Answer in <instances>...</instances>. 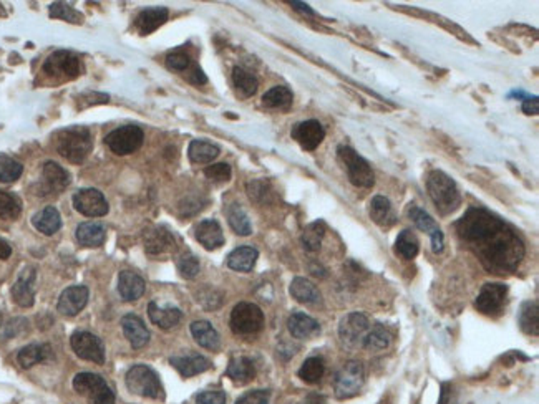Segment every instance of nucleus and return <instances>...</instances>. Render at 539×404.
Wrapping results in <instances>:
<instances>
[{
    "instance_id": "2eb2a0df",
    "label": "nucleus",
    "mask_w": 539,
    "mask_h": 404,
    "mask_svg": "<svg viewBox=\"0 0 539 404\" xmlns=\"http://www.w3.org/2000/svg\"><path fill=\"white\" fill-rule=\"evenodd\" d=\"M70 184V174L66 172L60 164L48 161L42 167V181L39 184L42 194H57V192L64 191Z\"/></svg>"
},
{
    "instance_id": "6ab92c4d",
    "label": "nucleus",
    "mask_w": 539,
    "mask_h": 404,
    "mask_svg": "<svg viewBox=\"0 0 539 404\" xmlns=\"http://www.w3.org/2000/svg\"><path fill=\"white\" fill-rule=\"evenodd\" d=\"M14 302L22 309H28L35 302V270L30 267L24 268L20 277L12 287Z\"/></svg>"
},
{
    "instance_id": "a19ab883",
    "label": "nucleus",
    "mask_w": 539,
    "mask_h": 404,
    "mask_svg": "<svg viewBox=\"0 0 539 404\" xmlns=\"http://www.w3.org/2000/svg\"><path fill=\"white\" fill-rule=\"evenodd\" d=\"M292 100H294V95L287 86H274L262 96V103L267 108L287 109L292 104Z\"/></svg>"
},
{
    "instance_id": "393cba45",
    "label": "nucleus",
    "mask_w": 539,
    "mask_h": 404,
    "mask_svg": "<svg viewBox=\"0 0 539 404\" xmlns=\"http://www.w3.org/2000/svg\"><path fill=\"white\" fill-rule=\"evenodd\" d=\"M170 363L181 373V376L191 378L194 374L204 373L211 368V361L201 355H186V356H173Z\"/></svg>"
},
{
    "instance_id": "3c124183",
    "label": "nucleus",
    "mask_w": 539,
    "mask_h": 404,
    "mask_svg": "<svg viewBox=\"0 0 539 404\" xmlns=\"http://www.w3.org/2000/svg\"><path fill=\"white\" fill-rule=\"evenodd\" d=\"M198 302L201 303L206 310H216L223 305V295L214 288H203L198 293Z\"/></svg>"
},
{
    "instance_id": "473e14b6",
    "label": "nucleus",
    "mask_w": 539,
    "mask_h": 404,
    "mask_svg": "<svg viewBox=\"0 0 539 404\" xmlns=\"http://www.w3.org/2000/svg\"><path fill=\"white\" fill-rule=\"evenodd\" d=\"M259 252L254 247H237L228 257V267L236 272H250L256 265Z\"/></svg>"
},
{
    "instance_id": "79ce46f5",
    "label": "nucleus",
    "mask_w": 539,
    "mask_h": 404,
    "mask_svg": "<svg viewBox=\"0 0 539 404\" xmlns=\"http://www.w3.org/2000/svg\"><path fill=\"white\" fill-rule=\"evenodd\" d=\"M324 235H325V224L322 221H316L312 222V224H309L306 229H304L302 237H300L304 249L309 252L319 250Z\"/></svg>"
},
{
    "instance_id": "ddd939ff",
    "label": "nucleus",
    "mask_w": 539,
    "mask_h": 404,
    "mask_svg": "<svg viewBox=\"0 0 539 404\" xmlns=\"http://www.w3.org/2000/svg\"><path fill=\"white\" fill-rule=\"evenodd\" d=\"M508 295V287L504 284H484L475 300L476 310L483 315H495L503 309Z\"/></svg>"
},
{
    "instance_id": "864d4df0",
    "label": "nucleus",
    "mask_w": 539,
    "mask_h": 404,
    "mask_svg": "<svg viewBox=\"0 0 539 404\" xmlns=\"http://www.w3.org/2000/svg\"><path fill=\"white\" fill-rule=\"evenodd\" d=\"M271 391L269 389H254L242 394L236 404H269Z\"/></svg>"
},
{
    "instance_id": "412c9836",
    "label": "nucleus",
    "mask_w": 539,
    "mask_h": 404,
    "mask_svg": "<svg viewBox=\"0 0 539 404\" xmlns=\"http://www.w3.org/2000/svg\"><path fill=\"white\" fill-rule=\"evenodd\" d=\"M287 328H289L291 335L298 340H311L320 333L319 322L300 311L291 315L287 320Z\"/></svg>"
},
{
    "instance_id": "6e6d98bb",
    "label": "nucleus",
    "mask_w": 539,
    "mask_h": 404,
    "mask_svg": "<svg viewBox=\"0 0 539 404\" xmlns=\"http://www.w3.org/2000/svg\"><path fill=\"white\" fill-rule=\"evenodd\" d=\"M196 404H226L223 391H203L196 396Z\"/></svg>"
},
{
    "instance_id": "09e8293b",
    "label": "nucleus",
    "mask_w": 539,
    "mask_h": 404,
    "mask_svg": "<svg viewBox=\"0 0 539 404\" xmlns=\"http://www.w3.org/2000/svg\"><path fill=\"white\" fill-rule=\"evenodd\" d=\"M50 17L53 19H62L66 20V22H82V15L75 10L73 7H70L68 3L65 2H55L50 6Z\"/></svg>"
},
{
    "instance_id": "20e7f679",
    "label": "nucleus",
    "mask_w": 539,
    "mask_h": 404,
    "mask_svg": "<svg viewBox=\"0 0 539 404\" xmlns=\"http://www.w3.org/2000/svg\"><path fill=\"white\" fill-rule=\"evenodd\" d=\"M127 388L136 396L165 399V389H163L160 376L146 365H135L128 369Z\"/></svg>"
},
{
    "instance_id": "a878e982",
    "label": "nucleus",
    "mask_w": 539,
    "mask_h": 404,
    "mask_svg": "<svg viewBox=\"0 0 539 404\" xmlns=\"http://www.w3.org/2000/svg\"><path fill=\"white\" fill-rule=\"evenodd\" d=\"M145 280L131 270L120 272L118 277V292L123 300L135 302L145 293Z\"/></svg>"
},
{
    "instance_id": "ea45409f",
    "label": "nucleus",
    "mask_w": 539,
    "mask_h": 404,
    "mask_svg": "<svg viewBox=\"0 0 539 404\" xmlns=\"http://www.w3.org/2000/svg\"><path fill=\"white\" fill-rule=\"evenodd\" d=\"M228 222L237 235L246 237V235L253 234V226H250L248 214L242 210L239 204H231L228 208Z\"/></svg>"
},
{
    "instance_id": "aec40b11",
    "label": "nucleus",
    "mask_w": 539,
    "mask_h": 404,
    "mask_svg": "<svg viewBox=\"0 0 539 404\" xmlns=\"http://www.w3.org/2000/svg\"><path fill=\"white\" fill-rule=\"evenodd\" d=\"M196 241H198L204 249L214 250L224 244L223 229H221L219 222L214 219H206V221L199 222L194 229Z\"/></svg>"
},
{
    "instance_id": "e2e57ef3",
    "label": "nucleus",
    "mask_w": 539,
    "mask_h": 404,
    "mask_svg": "<svg viewBox=\"0 0 539 404\" xmlns=\"http://www.w3.org/2000/svg\"><path fill=\"white\" fill-rule=\"evenodd\" d=\"M304 404H314V403H311V401H307V403H304Z\"/></svg>"
},
{
    "instance_id": "bf43d9fd",
    "label": "nucleus",
    "mask_w": 539,
    "mask_h": 404,
    "mask_svg": "<svg viewBox=\"0 0 539 404\" xmlns=\"http://www.w3.org/2000/svg\"><path fill=\"white\" fill-rule=\"evenodd\" d=\"M450 394H451V386L448 383H443L441 385V393H440V401L438 404H448L450 403Z\"/></svg>"
},
{
    "instance_id": "9b49d317",
    "label": "nucleus",
    "mask_w": 539,
    "mask_h": 404,
    "mask_svg": "<svg viewBox=\"0 0 539 404\" xmlns=\"http://www.w3.org/2000/svg\"><path fill=\"white\" fill-rule=\"evenodd\" d=\"M370 330V322L365 315L358 313H349L340 320V325H338V336H340L342 343L349 348H360L365 340L367 333Z\"/></svg>"
},
{
    "instance_id": "f3484780",
    "label": "nucleus",
    "mask_w": 539,
    "mask_h": 404,
    "mask_svg": "<svg viewBox=\"0 0 539 404\" xmlns=\"http://www.w3.org/2000/svg\"><path fill=\"white\" fill-rule=\"evenodd\" d=\"M291 134L304 149L314 151L316 148H319L320 143L324 141L325 129L317 120H307L302 121V123L294 125Z\"/></svg>"
},
{
    "instance_id": "f03ea898",
    "label": "nucleus",
    "mask_w": 539,
    "mask_h": 404,
    "mask_svg": "<svg viewBox=\"0 0 539 404\" xmlns=\"http://www.w3.org/2000/svg\"><path fill=\"white\" fill-rule=\"evenodd\" d=\"M55 148L66 161L75 164L83 163L93 148L90 129L85 126H70L62 129L57 133Z\"/></svg>"
},
{
    "instance_id": "a211bd4d",
    "label": "nucleus",
    "mask_w": 539,
    "mask_h": 404,
    "mask_svg": "<svg viewBox=\"0 0 539 404\" xmlns=\"http://www.w3.org/2000/svg\"><path fill=\"white\" fill-rule=\"evenodd\" d=\"M90 292L89 288L83 287V285H75V287H68L62 292L60 298H58L57 310L62 315L66 317H75L77 313L85 309V305L89 303Z\"/></svg>"
},
{
    "instance_id": "bb28decb",
    "label": "nucleus",
    "mask_w": 539,
    "mask_h": 404,
    "mask_svg": "<svg viewBox=\"0 0 539 404\" xmlns=\"http://www.w3.org/2000/svg\"><path fill=\"white\" fill-rule=\"evenodd\" d=\"M148 315L154 325L163 328V330L176 327L183 317L181 310L176 306H160L156 302H149Z\"/></svg>"
},
{
    "instance_id": "49530a36",
    "label": "nucleus",
    "mask_w": 539,
    "mask_h": 404,
    "mask_svg": "<svg viewBox=\"0 0 539 404\" xmlns=\"http://www.w3.org/2000/svg\"><path fill=\"white\" fill-rule=\"evenodd\" d=\"M22 212V204L14 194L0 191V217L2 219H17Z\"/></svg>"
},
{
    "instance_id": "7ed1b4c3",
    "label": "nucleus",
    "mask_w": 539,
    "mask_h": 404,
    "mask_svg": "<svg viewBox=\"0 0 539 404\" xmlns=\"http://www.w3.org/2000/svg\"><path fill=\"white\" fill-rule=\"evenodd\" d=\"M427 189L433 204L437 205L441 216H448V214L455 212L458 205L462 204V196H459L457 183L443 171L430 172L427 178Z\"/></svg>"
},
{
    "instance_id": "f704fd0d",
    "label": "nucleus",
    "mask_w": 539,
    "mask_h": 404,
    "mask_svg": "<svg viewBox=\"0 0 539 404\" xmlns=\"http://www.w3.org/2000/svg\"><path fill=\"white\" fill-rule=\"evenodd\" d=\"M105 227L98 222H83L77 229V241L85 247H100L105 242Z\"/></svg>"
},
{
    "instance_id": "a18cd8bd",
    "label": "nucleus",
    "mask_w": 539,
    "mask_h": 404,
    "mask_svg": "<svg viewBox=\"0 0 539 404\" xmlns=\"http://www.w3.org/2000/svg\"><path fill=\"white\" fill-rule=\"evenodd\" d=\"M24 166L14 158L7 154H0V181L2 183H14L22 176Z\"/></svg>"
},
{
    "instance_id": "e433bc0d",
    "label": "nucleus",
    "mask_w": 539,
    "mask_h": 404,
    "mask_svg": "<svg viewBox=\"0 0 539 404\" xmlns=\"http://www.w3.org/2000/svg\"><path fill=\"white\" fill-rule=\"evenodd\" d=\"M420 242L412 230H402L395 241V254L405 260H412L419 255Z\"/></svg>"
},
{
    "instance_id": "8fccbe9b",
    "label": "nucleus",
    "mask_w": 539,
    "mask_h": 404,
    "mask_svg": "<svg viewBox=\"0 0 539 404\" xmlns=\"http://www.w3.org/2000/svg\"><path fill=\"white\" fill-rule=\"evenodd\" d=\"M231 166L228 163H217L212 164V166H208L204 169V176L208 179L212 181V183H228L231 179Z\"/></svg>"
},
{
    "instance_id": "7c9ffc66",
    "label": "nucleus",
    "mask_w": 539,
    "mask_h": 404,
    "mask_svg": "<svg viewBox=\"0 0 539 404\" xmlns=\"http://www.w3.org/2000/svg\"><path fill=\"white\" fill-rule=\"evenodd\" d=\"M32 224L39 232L45 235H53L58 232V229L62 227L60 212H58L53 205H47V208L39 210V212L32 217Z\"/></svg>"
},
{
    "instance_id": "6e6552de",
    "label": "nucleus",
    "mask_w": 539,
    "mask_h": 404,
    "mask_svg": "<svg viewBox=\"0 0 539 404\" xmlns=\"http://www.w3.org/2000/svg\"><path fill=\"white\" fill-rule=\"evenodd\" d=\"M365 369L360 361H347L334 378V391L338 399H349L362 389Z\"/></svg>"
},
{
    "instance_id": "de8ad7c7",
    "label": "nucleus",
    "mask_w": 539,
    "mask_h": 404,
    "mask_svg": "<svg viewBox=\"0 0 539 404\" xmlns=\"http://www.w3.org/2000/svg\"><path fill=\"white\" fill-rule=\"evenodd\" d=\"M199 268H201V265H199L198 257L191 254V252H186V254H183L178 259V272L183 279H194L199 273Z\"/></svg>"
},
{
    "instance_id": "5fc2aeb1",
    "label": "nucleus",
    "mask_w": 539,
    "mask_h": 404,
    "mask_svg": "<svg viewBox=\"0 0 539 404\" xmlns=\"http://www.w3.org/2000/svg\"><path fill=\"white\" fill-rule=\"evenodd\" d=\"M248 191H249L250 199L264 202L266 196L269 194L271 189H269V184H267L266 181H254V183L248 184Z\"/></svg>"
},
{
    "instance_id": "1a4fd4ad",
    "label": "nucleus",
    "mask_w": 539,
    "mask_h": 404,
    "mask_svg": "<svg viewBox=\"0 0 539 404\" xmlns=\"http://www.w3.org/2000/svg\"><path fill=\"white\" fill-rule=\"evenodd\" d=\"M44 71L48 77L62 80H73L80 75L82 65L78 57L68 50H57L44 63Z\"/></svg>"
},
{
    "instance_id": "dca6fc26",
    "label": "nucleus",
    "mask_w": 539,
    "mask_h": 404,
    "mask_svg": "<svg viewBox=\"0 0 539 404\" xmlns=\"http://www.w3.org/2000/svg\"><path fill=\"white\" fill-rule=\"evenodd\" d=\"M408 216L413 221L421 232H427L432 239V250L435 254H440L443 250V246H445V237H443V232L440 227L437 226V222L433 221L432 216L428 212H425L423 209H420L419 205H412L408 209Z\"/></svg>"
},
{
    "instance_id": "37998d69",
    "label": "nucleus",
    "mask_w": 539,
    "mask_h": 404,
    "mask_svg": "<svg viewBox=\"0 0 539 404\" xmlns=\"http://www.w3.org/2000/svg\"><path fill=\"white\" fill-rule=\"evenodd\" d=\"M388 347H390V335H388L385 328L378 325L370 328L362 345V348H365V350L369 351H382Z\"/></svg>"
},
{
    "instance_id": "39448f33",
    "label": "nucleus",
    "mask_w": 539,
    "mask_h": 404,
    "mask_svg": "<svg viewBox=\"0 0 539 404\" xmlns=\"http://www.w3.org/2000/svg\"><path fill=\"white\" fill-rule=\"evenodd\" d=\"M337 156L340 159L342 166L347 171L350 183L357 187H372L375 183L374 171H372L370 164L367 159H363L357 151L350 148V146L340 145L337 148Z\"/></svg>"
},
{
    "instance_id": "9d476101",
    "label": "nucleus",
    "mask_w": 539,
    "mask_h": 404,
    "mask_svg": "<svg viewBox=\"0 0 539 404\" xmlns=\"http://www.w3.org/2000/svg\"><path fill=\"white\" fill-rule=\"evenodd\" d=\"M143 140H145V133L140 126L127 125L113 129V131L105 138V143L113 153L118 156H125V154L135 153L138 148H141Z\"/></svg>"
},
{
    "instance_id": "c756f323",
    "label": "nucleus",
    "mask_w": 539,
    "mask_h": 404,
    "mask_svg": "<svg viewBox=\"0 0 539 404\" xmlns=\"http://www.w3.org/2000/svg\"><path fill=\"white\" fill-rule=\"evenodd\" d=\"M369 216L380 227H390L396 222V214L392 202L383 196H375L370 202Z\"/></svg>"
},
{
    "instance_id": "4d7b16f0",
    "label": "nucleus",
    "mask_w": 539,
    "mask_h": 404,
    "mask_svg": "<svg viewBox=\"0 0 539 404\" xmlns=\"http://www.w3.org/2000/svg\"><path fill=\"white\" fill-rule=\"evenodd\" d=\"M523 111L526 113V115H538V111H539L538 96H531V98H526L523 101Z\"/></svg>"
},
{
    "instance_id": "72a5a7b5",
    "label": "nucleus",
    "mask_w": 539,
    "mask_h": 404,
    "mask_svg": "<svg viewBox=\"0 0 539 404\" xmlns=\"http://www.w3.org/2000/svg\"><path fill=\"white\" fill-rule=\"evenodd\" d=\"M50 356H52V348H50L48 345L33 343V345H27V347H24L22 350L19 351L17 361H19V365L22 366V368L28 369L32 368L33 365L40 363V361L48 360Z\"/></svg>"
},
{
    "instance_id": "0eeeda50",
    "label": "nucleus",
    "mask_w": 539,
    "mask_h": 404,
    "mask_svg": "<svg viewBox=\"0 0 539 404\" xmlns=\"http://www.w3.org/2000/svg\"><path fill=\"white\" fill-rule=\"evenodd\" d=\"M229 325L236 335L259 333L264 327V313L254 303L241 302L232 309Z\"/></svg>"
},
{
    "instance_id": "4be33fe9",
    "label": "nucleus",
    "mask_w": 539,
    "mask_h": 404,
    "mask_svg": "<svg viewBox=\"0 0 539 404\" xmlns=\"http://www.w3.org/2000/svg\"><path fill=\"white\" fill-rule=\"evenodd\" d=\"M168 17L170 12L166 7H148L138 14L135 25L141 35H149L156 28H160L168 20Z\"/></svg>"
},
{
    "instance_id": "c85d7f7f",
    "label": "nucleus",
    "mask_w": 539,
    "mask_h": 404,
    "mask_svg": "<svg viewBox=\"0 0 539 404\" xmlns=\"http://www.w3.org/2000/svg\"><path fill=\"white\" fill-rule=\"evenodd\" d=\"M289 292L292 298H295L300 303H306V305H320L322 303V295H320L319 288L302 277H295L291 282Z\"/></svg>"
},
{
    "instance_id": "603ef678",
    "label": "nucleus",
    "mask_w": 539,
    "mask_h": 404,
    "mask_svg": "<svg viewBox=\"0 0 539 404\" xmlns=\"http://www.w3.org/2000/svg\"><path fill=\"white\" fill-rule=\"evenodd\" d=\"M166 65H168V68L174 71H186L191 65V58L188 53L176 50V52H171L168 57H166Z\"/></svg>"
},
{
    "instance_id": "f257e3e1",
    "label": "nucleus",
    "mask_w": 539,
    "mask_h": 404,
    "mask_svg": "<svg viewBox=\"0 0 539 404\" xmlns=\"http://www.w3.org/2000/svg\"><path fill=\"white\" fill-rule=\"evenodd\" d=\"M457 232L491 272L515 270L524 257V244L515 230L483 208L468 209L457 222Z\"/></svg>"
},
{
    "instance_id": "680f3d73",
    "label": "nucleus",
    "mask_w": 539,
    "mask_h": 404,
    "mask_svg": "<svg viewBox=\"0 0 539 404\" xmlns=\"http://www.w3.org/2000/svg\"><path fill=\"white\" fill-rule=\"evenodd\" d=\"M10 255H12V247L8 246L6 241H2V239H0V260L8 259Z\"/></svg>"
},
{
    "instance_id": "c03bdc74",
    "label": "nucleus",
    "mask_w": 539,
    "mask_h": 404,
    "mask_svg": "<svg viewBox=\"0 0 539 404\" xmlns=\"http://www.w3.org/2000/svg\"><path fill=\"white\" fill-rule=\"evenodd\" d=\"M232 82L237 90L244 96H253L257 91L259 86L257 78L244 68H239V66H236V68L232 70Z\"/></svg>"
},
{
    "instance_id": "2f4dec72",
    "label": "nucleus",
    "mask_w": 539,
    "mask_h": 404,
    "mask_svg": "<svg viewBox=\"0 0 539 404\" xmlns=\"http://www.w3.org/2000/svg\"><path fill=\"white\" fill-rule=\"evenodd\" d=\"M226 374H228L236 385H246V383L253 381L254 376H256V366H254L249 358L237 356L229 361Z\"/></svg>"
},
{
    "instance_id": "5701e85b",
    "label": "nucleus",
    "mask_w": 539,
    "mask_h": 404,
    "mask_svg": "<svg viewBox=\"0 0 539 404\" xmlns=\"http://www.w3.org/2000/svg\"><path fill=\"white\" fill-rule=\"evenodd\" d=\"M145 249L152 255H161L174 249V237L165 227H154L145 234Z\"/></svg>"
},
{
    "instance_id": "b1692460",
    "label": "nucleus",
    "mask_w": 539,
    "mask_h": 404,
    "mask_svg": "<svg viewBox=\"0 0 539 404\" xmlns=\"http://www.w3.org/2000/svg\"><path fill=\"white\" fill-rule=\"evenodd\" d=\"M121 327H123V333L133 348L138 350V348H143L148 345L149 331L136 315H125V317L121 318Z\"/></svg>"
},
{
    "instance_id": "4468645a",
    "label": "nucleus",
    "mask_w": 539,
    "mask_h": 404,
    "mask_svg": "<svg viewBox=\"0 0 539 404\" xmlns=\"http://www.w3.org/2000/svg\"><path fill=\"white\" fill-rule=\"evenodd\" d=\"M73 205L86 217H102L108 212V202L98 189H82L73 196Z\"/></svg>"
},
{
    "instance_id": "58836bf2",
    "label": "nucleus",
    "mask_w": 539,
    "mask_h": 404,
    "mask_svg": "<svg viewBox=\"0 0 539 404\" xmlns=\"http://www.w3.org/2000/svg\"><path fill=\"white\" fill-rule=\"evenodd\" d=\"M325 373V363L320 356H311L304 361L299 369V378L309 385H316L322 380Z\"/></svg>"
},
{
    "instance_id": "423d86ee",
    "label": "nucleus",
    "mask_w": 539,
    "mask_h": 404,
    "mask_svg": "<svg viewBox=\"0 0 539 404\" xmlns=\"http://www.w3.org/2000/svg\"><path fill=\"white\" fill-rule=\"evenodd\" d=\"M73 389L90 404H115V393L100 374L78 373L73 378Z\"/></svg>"
},
{
    "instance_id": "cd10ccee",
    "label": "nucleus",
    "mask_w": 539,
    "mask_h": 404,
    "mask_svg": "<svg viewBox=\"0 0 539 404\" xmlns=\"http://www.w3.org/2000/svg\"><path fill=\"white\" fill-rule=\"evenodd\" d=\"M191 335L196 340L199 347L206 348V350L216 351L221 347V336L214 330V327L210 322L198 320V322L191 323Z\"/></svg>"
},
{
    "instance_id": "13d9d810",
    "label": "nucleus",
    "mask_w": 539,
    "mask_h": 404,
    "mask_svg": "<svg viewBox=\"0 0 539 404\" xmlns=\"http://www.w3.org/2000/svg\"><path fill=\"white\" fill-rule=\"evenodd\" d=\"M190 82H193L194 85H204V83L208 82V78H206V75L203 73V70L199 68V66H194L193 73H191V77H190Z\"/></svg>"
},
{
    "instance_id": "c9c22d12",
    "label": "nucleus",
    "mask_w": 539,
    "mask_h": 404,
    "mask_svg": "<svg viewBox=\"0 0 539 404\" xmlns=\"http://www.w3.org/2000/svg\"><path fill=\"white\" fill-rule=\"evenodd\" d=\"M221 149L217 148L212 143L203 141V140H194L191 141L190 149H188V156H190L191 163L194 164H208L219 156Z\"/></svg>"
},
{
    "instance_id": "f8f14e48",
    "label": "nucleus",
    "mask_w": 539,
    "mask_h": 404,
    "mask_svg": "<svg viewBox=\"0 0 539 404\" xmlns=\"http://www.w3.org/2000/svg\"><path fill=\"white\" fill-rule=\"evenodd\" d=\"M75 355L85 361H93L97 365L105 363V347L97 335L89 331H75L70 338Z\"/></svg>"
},
{
    "instance_id": "4c0bfd02",
    "label": "nucleus",
    "mask_w": 539,
    "mask_h": 404,
    "mask_svg": "<svg viewBox=\"0 0 539 404\" xmlns=\"http://www.w3.org/2000/svg\"><path fill=\"white\" fill-rule=\"evenodd\" d=\"M520 322L521 330L528 335H538L539 333V309L538 302H526L523 303L520 310Z\"/></svg>"
},
{
    "instance_id": "052dcab7",
    "label": "nucleus",
    "mask_w": 539,
    "mask_h": 404,
    "mask_svg": "<svg viewBox=\"0 0 539 404\" xmlns=\"http://www.w3.org/2000/svg\"><path fill=\"white\" fill-rule=\"evenodd\" d=\"M291 6L294 7L295 10L302 12V14H307V15H314V10H312V8L309 7L307 3H304V2H295V0H292V2H291Z\"/></svg>"
}]
</instances>
